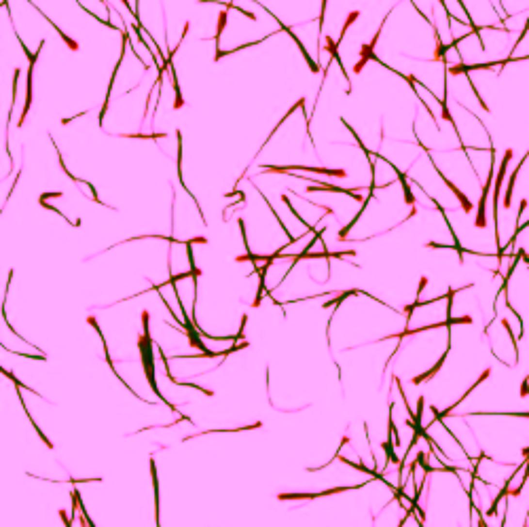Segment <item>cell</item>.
Listing matches in <instances>:
<instances>
[{
  "label": "cell",
  "instance_id": "1",
  "mask_svg": "<svg viewBox=\"0 0 529 527\" xmlns=\"http://www.w3.org/2000/svg\"><path fill=\"white\" fill-rule=\"evenodd\" d=\"M142 326H144V337L140 339V356H142V367L146 370V379L150 383V390L155 392V396L159 398L161 402H165L167 407L172 411H176V407L167 400V398L161 394L159 385H157V379H155V356H153V341H150V335H148V311L142 314Z\"/></svg>",
  "mask_w": 529,
  "mask_h": 527
},
{
  "label": "cell",
  "instance_id": "2",
  "mask_svg": "<svg viewBox=\"0 0 529 527\" xmlns=\"http://www.w3.org/2000/svg\"><path fill=\"white\" fill-rule=\"evenodd\" d=\"M489 155H491V170H489V176H487L485 187H482V193H481V199H479V208H476V223H474L476 229H485V224H487L485 208H487L489 193L493 191V182H496V148H493V144L489 146Z\"/></svg>",
  "mask_w": 529,
  "mask_h": 527
},
{
  "label": "cell",
  "instance_id": "3",
  "mask_svg": "<svg viewBox=\"0 0 529 527\" xmlns=\"http://www.w3.org/2000/svg\"><path fill=\"white\" fill-rule=\"evenodd\" d=\"M263 172H277V174H286L290 170H301V172H313V174H326V176H339L345 178L347 172L343 170H328V167H309V165H263Z\"/></svg>",
  "mask_w": 529,
  "mask_h": 527
},
{
  "label": "cell",
  "instance_id": "4",
  "mask_svg": "<svg viewBox=\"0 0 529 527\" xmlns=\"http://www.w3.org/2000/svg\"><path fill=\"white\" fill-rule=\"evenodd\" d=\"M366 483H360V485H350V487H335V489H326V491H320V494H282L280 500H316V497H326V495H335V494H341V491H353V489H360L364 487Z\"/></svg>",
  "mask_w": 529,
  "mask_h": 527
},
{
  "label": "cell",
  "instance_id": "5",
  "mask_svg": "<svg viewBox=\"0 0 529 527\" xmlns=\"http://www.w3.org/2000/svg\"><path fill=\"white\" fill-rule=\"evenodd\" d=\"M428 157H430V161H432V167H434V170H436V174H438V176H440V178H443V182L447 184V187H449V191H451V193H453V195H455V197H457V199H459V204H462V210H464V212H470V210H472V208H474V206H472V201H470V199H468V197H466V195H464V193H462V191H459V189L455 187V184H453V182L449 180V178H445V174H443V172H440V170H438V167H436V163H434V159H432V150H428Z\"/></svg>",
  "mask_w": 529,
  "mask_h": 527
},
{
  "label": "cell",
  "instance_id": "6",
  "mask_svg": "<svg viewBox=\"0 0 529 527\" xmlns=\"http://www.w3.org/2000/svg\"><path fill=\"white\" fill-rule=\"evenodd\" d=\"M449 351H451V335H449V337H447V350H445V354L438 358V362H436V364H434V367L430 368V370H426V373H423V375H417V377H413V383H415V385H419V383H426L428 379H432L434 375H436L440 368L445 367V360H447V356H449Z\"/></svg>",
  "mask_w": 529,
  "mask_h": 527
},
{
  "label": "cell",
  "instance_id": "7",
  "mask_svg": "<svg viewBox=\"0 0 529 527\" xmlns=\"http://www.w3.org/2000/svg\"><path fill=\"white\" fill-rule=\"evenodd\" d=\"M324 43H326V51H330V57L339 64V68H341V72H343V77L347 79V83H350V77H347V68H345V64H343L341 60V55H339V51H337V43L330 36H324Z\"/></svg>",
  "mask_w": 529,
  "mask_h": 527
},
{
  "label": "cell",
  "instance_id": "8",
  "mask_svg": "<svg viewBox=\"0 0 529 527\" xmlns=\"http://www.w3.org/2000/svg\"><path fill=\"white\" fill-rule=\"evenodd\" d=\"M370 199H373V191H370V193H369V197H366V199L362 201V208H360V212L356 214V216H353V221H352V223H347V224H345V227H343V229L339 231V241H345V235H347V233H350V231H352V227H353V224H356V223L360 221V216H362V214H364V208H366V204H369V201H370Z\"/></svg>",
  "mask_w": 529,
  "mask_h": 527
},
{
  "label": "cell",
  "instance_id": "9",
  "mask_svg": "<svg viewBox=\"0 0 529 527\" xmlns=\"http://www.w3.org/2000/svg\"><path fill=\"white\" fill-rule=\"evenodd\" d=\"M150 472H153V487H155V511H157V525L161 527V514H159V479H157V466L155 460H150Z\"/></svg>",
  "mask_w": 529,
  "mask_h": 527
},
{
  "label": "cell",
  "instance_id": "10",
  "mask_svg": "<svg viewBox=\"0 0 529 527\" xmlns=\"http://www.w3.org/2000/svg\"><path fill=\"white\" fill-rule=\"evenodd\" d=\"M502 326L506 328V333H508V337H510V343H513V350H514V364H519V339L514 337V333H513V328H510V322L508 320H502Z\"/></svg>",
  "mask_w": 529,
  "mask_h": 527
},
{
  "label": "cell",
  "instance_id": "11",
  "mask_svg": "<svg viewBox=\"0 0 529 527\" xmlns=\"http://www.w3.org/2000/svg\"><path fill=\"white\" fill-rule=\"evenodd\" d=\"M176 138H178V180L184 187V180H182V134H180V129H176ZM184 189H187V187H184Z\"/></svg>",
  "mask_w": 529,
  "mask_h": 527
},
{
  "label": "cell",
  "instance_id": "12",
  "mask_svg": "<svg viewBox=\"0 0 529 527\" xmlns=\"http://www.w3.org/2000/svg\"><path fill=\"white\" fill-rule=\"evenodd\" d=\"M224 26H226V11H223V13L218 15V28H216V34H214V40H216V51H220V34H223Z\"/></svg>",
  "mask_w": 529,
  "mask_h": 527
},
{
  "label": "cell",
  "instance_id": "13",
  "mask_svg": "<svg viewBox=\"0 0 529 527\" xmlns=\"http://www.w3.org/2000/svg\"><path fill=\"white\" fill-rule=\"evenodd\" d=\"M358 15H360V13H358V11H352V13H350V15H347V21H345V26H343V30H341V36H339V40H337V45H341V43H343V40H345V34H347V28H350V26L353 24V21H356V19H358Z\"/></svg>",
  "mask_w": 529,
  "mask_h": 527
},
{
  "label": "cell",
  "instance_id": "14",
  "mask_svg": "<svg viewBox=\"0 0 529 527\" xmlns=\"http://www.w3.org/2000/svg\"><path fill=\"white\" fill-rule=\"evenodd\" d=\"M527 394H529V377H527L525 381H523V385H521V396H523V398H525V396H527Z\"/></svg>",
  "mask_w": 529,
  "mask_h": 527
}]
</instances>
